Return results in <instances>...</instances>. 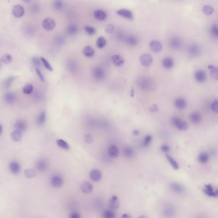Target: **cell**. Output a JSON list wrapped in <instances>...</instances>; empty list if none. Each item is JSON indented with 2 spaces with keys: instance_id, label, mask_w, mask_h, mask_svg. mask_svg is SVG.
<instances>
[{
  "instance_id": "cell-53",
  "label": "cell",
  "mask_w": 218,
  "mask_h": 218,
  "mask_svg": "<svg viewBox=\"0 0 218 218\" xmlns=\"http://www.w3.org/2000/svg\"><path fill=\"white\" fill-rule=\"evenodd\" d=\"M114 28V26L113 25H112V24H109V25H107L106 26L105 30L107 33H111L113 32Z\"/></svg>"
},
{
  "instance_id": "cell-43",
  "label": "cell",
  "mask_w": 218,
  "mask_h": 218,
  "mask_svg": "<svg viewBox=\"0 0 218 218\" xmlns=\"http://www.w3.org/2000/svg\"><path fill=\"white\" fill-rule=\"evenodd\" d=\"M210 33L211 35L215 38H217L218 36V28L217 25H213L210 28Z\"/></svg>"
},
{
  "instance_id": "cell-42",
  "label": "cell",
  "mask_w": 218,
  "mask_h": 218,
  "mask_svg": "<svg viewBox=\"0 0 218 218\" xmlns=\"http://www.w3.org/2000/svg\"><path fill=\"white\" fill-rule=\"evenodd\" d=\"M78 30L77 26L74 25H72L69 26L67 29V33L70 35H76L78 32Z\"/></svg>"
},
{
  "instance_id": "cell-29",
  "label": "cell",
  "mask_w": 218,
  "mask_h": 218,
  "mask_svg": "<svg viewBox=\"0 0 218 218\" xmlns=\"http://www.w3.org/2000/svg\"><path fill=\"white\" fill-rule=\"evenodd\" d=\"M126 44L131 46H135L138 44L139 41L138 38L135 36L130 35L126 37Z\"/></svg>"
},
{
  "instance_id": "cell-38",
  "label": "cell",
  "mask_w": 218,
  "mask_h": 218,
  "mask_svg": "<svg viewBox=\"0 0 218 218\" xmlns=\"http://www.w3.org/2000/svg\"><path fill=\"white\" fill-rule=\"evenodd\" d=\"M57 145L59 146L60 148L65 150H69L70 149V146L69 144L65 141L62 139H59L57 140L56 141Z\"/></svg>"
},
{
  "instance_id": "cell-22",
  "label": "cell",
  "mask_w": 218,
  "mask_h": 218,
  "mask_svg": "<svg viewBox=\"0 0 218 218\" xmlns=\"http://www.w3.org/2000/svg\"><path fill=\"white\" fill-rule=\"evenodd\" d=\"M48 163L45 160H39L37 162V169L40 172H44L46 171L48 167Z\"/></svg>"
},
{
  "instance_id": "cell-54",
  "label": "cell",
  "mask_w": 218,
  "mask_h": 218,
  "mask_svg": "<svg viewBox=\"0 0 218 218\" xmlns=\"http://www.w3.org/2000/svg\"><path fill=\"white\" fill-rule=\"evenodd\" d=\"M55 42L58 45H62L64 43V40L62 37L59 36L55 38Z\"/></svg>"
},
{
  "instance_id": "cell-19",
  "label": "cell",
  "mask_w": 218,
  "mask_h": 218,
  "mask_svg": "<svg viewBox=\"0 0 218 218\" xmlns=\"http://www.w3.org/2000/svg\"><path fill=\"white\" fill-rule=\"evenodd\" d=\"M175 106L176 107L179 109H183L187 107V101L183 98H178L175 101Z\"/></svg>"
},
{
  "instance_id": "cell-44",
  "label": "cell",
  "mask_w": 218,
  "mask_h": 218,
  "mask_svg": "<svg viewBox=\"0 0 218 218\" xmlns=\"http://www.w3.org/2000/svg\"><path fill=\"white\" fill-rule=\"evenodd\" d=\"M64 7V3L62 1H55L53 3V7L57 10H62Z\"/></svg>"
},
{
  "instance_id": "cell-21",
  "label": "cell",
  "mask_w": 218,
  "mask_h": 218,
  "mask_svg": "<svg viewBox=\"0 0 218 218\" xmlns=\"http://www.w3.org/2000/svg\"><path fill=\"white\" fill-rule=\"evenodd\" d=\"M170 187L172 191L177 193H182L185 191L184 187L182 185L177 183H172L170 185Z\"/></svg>"
},
{
  "instance_id": "cell-24",
  "label": "cell",
  "mask_w": 218,
  "mask_h": 218,
  "mask_svg": "<svg viewBox=\"0 0 218 218\" xmlns=\"http://www.w3.org/2000/svg\"><path fill=\"white\" fill-rule=\"evenodd\" d=\"M162 64L163 67L165 69H171L174 66V60L170 57H166L162 60Z\"/></svg>"
},
{
  "instance_id": "cell-47",
  "label": "cell",
  "mask_w": 218,
  "mask_h": 218,
  "mask_svg": "<svg viewBox=\"0 0 218 218\" xmlns=\"http://www.w3.org/2000/svg\"><path fill=\"white\" fill-rule=\"evenodd\" d=\"M25 175L27 178H32L36 176V173L33 169H26L25 172Z\"/></svg>"
},
{
  "instance_id": "cell-31",
  "label": "cell",
  "mask_w": 218,
  "mask_h": 218,
  "mask_svg": "<svg viewBox=\"0 0 218 218\" xmlns=\"http://www.w3.org/2000/svg\"><path fill=\"white\" fill-rule=\"evenodd\" d=\"M46 113L45 111H42L39 114L37 119V123L39 126H42L45 122L46 120Z\"/></svg>"
},
{
  "instance_id": "cell-12",
  "label": "cell",
  "mask_w": 218,
  "mask_h": 218,
  "mask_svg": "<svg viewBox=\"0 0 218 218\" xmlns=\"http://www.w3.org/2000/svg\"><path fill=\"white\" fill-rule=\"evenodd\" d=\"M150 47L152 52L158 53L161 51L162 46L161 43L157 40H152L150 44Z\"/></svg>"
},
{
  "instance_id": "cell-25",
  "label": "cell",
  "mask_w": 218,
  "mask_h": 218,
  "mask_svg": "<svg viewBox=\"0 0 218 218\" xmlns=\"http://www.w3.org/2000/svg\"><path fill=\"white\" fill-rule=\"evenodd\" d=\"M94 15L95 18L99 21L105 20L107 16L105 12L101 10H97L95 11Z\"/></svg>"
},
{
  "instance_id": "cell-62",
  "label": "cell",
  "mask_w": 218,
  "mask_h": 218,
  "mask_svg": "<svg viewBox=\"0 0 218 218\" xmlns=\"http://www.w3.org/2000/svg\"><path fill=\"white\" fill-rule=\"evenodd\" d=\"M138 218H148L146 216H145V215H140V216H139V217H138Z\"/></svg>"
},
{
  "instance_id": "cell-15",
  "label": "cell",
  "mask_w": 218,
  "mask_h": 218,
  "mask_svg": "<svg viewBox=\"0 0 218 218\" xmlns=\"http://www.w3.org/2000/svg\"><path fill=\"white\" fill-rule=\"evenodd\" d=\"M90 177L94 182H98L101 180L102 174L101 171L97 169H93L90 174Z\"/></svg>"
},
{
  "instance_id": "cell-64",
  "label": "cell",
  "mask_w": 218,
  "mask_h": 218,
  "mask_svg": "<svg viewBox=\"0 0 218 218\" xmlns=\"http://www.w3.org/2000/svg\"><path fill=\"white\" fill-rule=\"evenodd\" d=\"M25 1L26 2H27V3L29 2L30 1Z\"/></svg>"
},
{
  "instance_id": "cell-60",
  "label": "cell",
  "mask_w": 218,
  "mask_h": 218,
  "mask_svg": "<svg viewBox=\"0 0 218 218\" xmlns=\"http://www.w3.org/2000/svg\"><path fill=\"white\" fill-rule=\"evenodd\" d=\"M121 218H132L131 216L130 215V214H127V213H125L122 215V216L121 217Z\"/></svg>"
},
{
  "instance_id": "cell-37",
  "label": "cell",
  "mask_w": 218,
  "mask_h": 218,
  "mask_svg": "<svg viewBox=\"0 0 218 218\" xmlns=\"http://www.w3.org/2000/svg\"><path fill=\"white\" fill-rule=\"evenodd\" d=\"M11 137L14 141H19L21 140L22 138V134L20 132L15 130L12 133Z\"/></svg>"
},
{
  "instance_id": "cell-40",
  "label": "cell",
  "mask_w": 218,
  "mask_h": 218,
  "mask_svg": "<svg viewBox=\"0 0 218 218\" xmlns=\"http://www.w3.org/2000/svg\"><path fill=\"white\" fill-rule=\"evenodd\" d=\"M1 62L5 64H10L12 61V57L10 54H5L2 57Z\"/></svg>"
},
{
  "instance_id": "cell-11",
  "label": "cell",
  "mask_w": 218,
  "mask_h": 218,
  "mask_svg": "<svg viewBox=\"0 0 218 218\" xmlns=\"http://www.w3.org/2000/svg\"><path fill=\"white\" fill-rule=\"evenodd\" d=\"M25 9L21 5H15L12 8V14L16 18H21L25 14Z\"/></svg>"
},
{
  "instance_id": "cell-46",
  "label": "cell",
  "mask_w": 218,
  "mask_h": 218,
  "mask_svg": "<svg viewBox=\"0 0 218 218\" xmlns=\"http://www.w3.org/2000/svg\"><path fill=\"white\" fill-rule=\"evenodd\" d=\"M33 90V87L31 84H27L23 88V92L25 94H29L32 93Z\"/></svg>"
},
{
  "instance_id": "cell-5",
  "label": "cell",
  "mask_w": 218,
  "mask_h": 218,
  "mask_svg": "<svg viewBox=\"0 0 218 218\" xmlns=\"http://www.w3.org/2000/svg\"><path fill=\"white\" fill-rule=\"evenodd\" d=\"M163 214L165 218H174L176 214V210L172 205H167L163 209Z\"/></svg>"
},
{
  "instance_id": "cell-52",
  "label": "cell",
  "mask_w": 218,
  "mask_h": 218,
  "mask_svg": "<svg viewBox=\"0 0 218 218\" xmlns=\"http://www.w3.org/2000/svg\"><path fill=\"white\" fill-rule=\"evenodd\" d=\"M84 141L85 142L87 143V144H90L92 143V141H93V138L91 134H86L84 136Z\"/></svg>"
},
{
  "instance_id": "cell-4",
  "label": "cell",
  "mask_w": 218,
  "mask_h": 218,
  "mask_svg": "<svg viewBox=\"0 0 218 218\" xmlns=\"http://www.w3.org/2000/svg\"><path fill=\"white\" fill-rule=\"evenodd\" d=\"M187 51V53L191 57H197L200 54L201 48L197 44H191L188 46Z\"/></svg>"
},
{
  "instance_id": "cell-45",
  "label": "cell",
  "mask_w": 218,
  "mask_h": 218,
  "mask_svg": "<svg viewBox=\"0 0 218 218\" xmlns=\"http://www.w3.org/2000/svg\"><path fill=\"white\" fill-rule=\"evenodd\" d=\"M84 30L90 36L94 35L96 33V29L91 26H85L84 27Z\"/></svg>"
},
{
  "instance_id": "cell-2",
  "label": "cell",
  "mask_w": 218,
  "mask_h": 218,
  "mask_svg": "<svg viewBox=\"0 0 218 218\" xmlns=\"http://www.w3.org/2000/svg\"><path fill=\"white\" fill-rule=\"evenodd\" d=\"M172 124L179 131H185L188 129V123L177 116H174L171 119Z\"/></svg>"
},
{
  "instance_id": "cell-6",
  "label": "cell",
  "mask_w": 218,
  "mask_h": 218,
  "mask_svg": "<svg viewBox=\"0 0 218 218\" xmlns=\"http://www.w3.org/2000/svg\"><path fill=\"white\" fill-rule=\"evenodd\" d=\"M140 62L143 66L148 67L150 66L152 62V57L150 54L144 53L140 57Z\"/></svg>"
},
{
  "instance_id": "cell-39",
  "label": "cell",
  "mask_w": 218,
  "mask_h": 218,
  "mask_svg": "<svg viewBox=\"0 0 218 218\" xmlns=\"http://www.w3.org/2000/svg\"><path fill=\"white\" fill-rule=\"evenodd\" d=\"M202 11L205 15L210 16L213 13L214 9L210 5H206L203 7Z\"/></svg>"
},
{
  "instance_id": "cell-28",
  "label": "cell",
  "mask_w": 218,
  "mask_h": 218,
  "mask_svg": "<svg viewBox=\"0 0 218 218\" xmlns=\"http://www.w3.org/2000/svg\"><path fill=\"white\" fill-rule=\"evenodd\" d=\"M123 153L124 156L127 158H131L134 156L135 152L131 147L126 146L123 150Z\"/></svg>"
},
{
  "instance_id": "cell-57",
  "label": "cell",
  "mask_w": 218,
  "mask_h": 218,
  "mask_svg": "<svg viewBox=\"0 0 218 218\" xmlns=\"http://www.w3.org/2000/svg\"><path fill=\"white\" fill-rule=\"evenodd\" d=\"M36 72L37 74L39 76V78L42 81L44 82V76L42 75V72H41V71L38 69H36Z\"/></svg>"
},
{
  "instance_id": "cell-49",
  "label": "cell",
  "mask_w": 218,
  "mask_h": 218,
  "mask_svg": "<svg viewBox=\"0 0 218 218\" xmlns=\"http://www.w3.org/2000/svg\"><path fill=\"white\" fill-rule=\"evenodd\" d=\"M14 80V77L13 76H11L8 78L4 82V87L5 89H8L10 87Z\"/></svg>"
},
{
  "instance_id": "cell-17",
  "label": "cell",
  "mask_w": 218,
  "mask_h": 218,
  "mask_svg": "<svg viewBox=\"0 0 218 218\" xmlns=\"http://www.w3.org/2000/svg\"><path fill=\"white\" fill-rule=\"evenodd\" d=\"M108 153L112 158H116L119 154V149L116 145L112 144L109 146L108 149Z\"/></svg>"
},
{
  "instance_id": "cell-56",
  "label": "cell",
  "mask_w": 218,
  "mask_h": 218,
  "mask_svg": "<svg viewBox=\"0 0 218 218\" xmlns=\"http://www.w3.org/2000/svg\"><path fill=\"white\" fill-rule=\"evenodd\" d=\"M161 150L162 151L165 152H167L170 150V148L168 145L167 144H164L161 147Z\"/></svg>"
},
{
  "instance_id": "cell-61",
  "label": "cell",
  "mask_w": 218,
  "mask_h": 218,
  "mask_svg": "<svg viewBox=\"0 0 218 218\" xmlns=\"http://www.w3.org/2000/svg\"><path fill=\"white\" fill-rule=\"evenodd\" d=\"M139 131L138 130H134L133 131V134L134 135H138L139 134Z\"/></svg>"
},
{
  "instance_id": "cell-13",
  "label": "cell",
  "mask_w": 218,
  "mask_h": 218,
  "mask_svg": "<svg viewBox=\"0 0 218 218\" xmlns=\"http://www.w3.org/2000/svg\"><path fill=\"white\" fill-rule=\"evenodd\" d=\"M51 184L55 188H59L63 185L64 183L63 179L59 175H55L52 177L51 179Z\"/></svg>"
},
{
  "instance_id": "cell-59",
  "label": "cell",
  "mask_w": 218,
  "mask_h": 218,
  "mask_svg": "<svg viewBox=\"0 0 218 218\" xmlns=\"http://www.w3.org/2000/svg\"><path fill=\"white\" fill-rule=\"evenodd\" d=\"M33 62L34 64H35L36 66H39L41 64V62H40V60L38 59L37 57H34L33 58Z\"/></svg>"
},
{
  "instance_id": "cell-26",
  "label": "cell",
  "mask_w": 218,
  "mask_h": 218,
  "mask_svg": "<svg viewBox=\"0 0 218 218\" xmlns=\"http://www.w3.org/2000/svg\"><path fill=\"white\" fill-rule=\"evenodd\" d=\"M10 170L13 174H17L19 173L21 170V167L19 164L16 161H12L10 163L9 165Z\"/></svg>"
},
{
  "instance_id": "cell-36",
  "label": "cell",
  "mask_w": 218,
  "mask_h": 218,
  "mask_svg": "<svg viewBox=\"0 0 218 218\" xmlns=\"http://www.w3.org/2000/svg\"><path fill=\"white\" fill-rule=\"evenodd\" d=\"M166 158L168 161L169 163L172 167L175 169H178L179 168V165L178 163L177 162L176 160L173 158L171 156L169 155H166Z\"/></svg>"
},
{
  "instance_id": "cell-32",
  "label": "cell",
  "mask_w": 218,
  "mask_h": 218,
  "mask_svg": "<svg viewBox=\"0 0 218 218\" xmlns=\"http://www.w3.org/2000/svg\"><path fill=\"white\" fill-rule=\"evenodd\" d=\"M210 70V75L213 79L217 80L218 79V70L217 67L213 65H209L208 67Z\"/></svg>"
},
{
  "instance_id": "cell-34",
  "label": "cell",
  "mask_w": 218,
  "mask_h": 218,
  "mask_svg": "<svg viewBox=\"0 0 218 218\" xmlns=\"http://www.w3.org/2000/svg\"><path fill=\"white\" fill-rule=\"evenodd\" d=\"M4 98L7 103L12 104L16 100V96L12 92H7L4 95Z\"/></svg>"
},
{
  "instance_id": "cell-33",
  "label": "cell",
  "mask_w": 218,
  "mask_h": 218,
  "mask_svg": "<svg viewBox=\"0 0 218 218\" xmlns=\"http://www.w3.org/2000/svg\"><path fill=\"white\" fill-rule=\"evenodd\" d=\"M209 155L206 152H202L198 156V160L202 164H206L208 162Z\"/></svg>"
},
{
  "instance_id": "cell-20",
  "label": "cell",
  "mask_w": 218,
  "mask_h": 218,
  "mask_svg": "<svg viewBox=\"0 0 218 218\" xmlns=\"http://www.w3.org/2000/svg\"><path fill=\"white\" fill-rule=\"evenodd\" d=\"M81 189L82 192L84 193H90L93 190V186L89 182H84L81 185Z\"/></svg>"
},
{
  "instance_id": "cell-48",
  "label": "cell",
  "mask_w": 218,
  "mask_h": 218,
  "mask_svg": "<svg viewBox=\"0 0 218 218\" xmlns=\"http://www.w3.org/2000/svg\"><path fill=\"white\" fill-rule=\"evenodd\" d=\"M152 136L151 135H147L145 136L143 141V145L144 147H147L150 144L152 140Z\"/></svg>"
},
{
  "instance_id": "cell-35",
  "label": "cell",
  "mask_w": 218,
  "mask_h": 218,
  "mask_svg": "<svg viewBox=\"0 0 218 218\" xmlns=\"http://www.w3.org/2000/svg\"><path fill=\"white\" fill-rule=\"evenodd\" d=\"M102 218H116V214L113 210H106L102 213Z\"/></svg>"
},
{
  "instance_id": "cell-58",
  "label": "cell",
  "mask_w": 218,
  "mask_h": 218,
  "mask_svg": "<svg viewBox=\"0 0 218 218\" xmlns=\"http://www.w3.org/2000/svg\"><path fill=\"white\" fill-rule=\"evenodd\" d=\"M159 107L157 105H152V106L150 107V111L151 112H156L158 110Z\"/></svg>"
},
{
  "instance_id": "cell-50",
  "label": "cell",
  "mask_w": 218,
  "mask_h": 218,
  "mask_svg": "<svg viewBox=\"0 0 218 218\" xmlns=\"http://www.w3.org/2000/svg\"><path fill=\"white\" fill-rule=\"evenodd\" d=\"M41 60L44 65L45 67L46 68L47 70L51 71H52L53 70V67H52L50 64L49 63V62L46 59H45V58H43V57H41Z\"/></svg>"
},
{
  "instance_id": "cell-23",
  "label": "cell",
  "mask_w": 218,
  "mask_h": 218,
  "mask_svg": "<svg viewBox=\"0 0 218 218\" xmlns=\"http://www.w3.org/2000/svg\"><path fill=\"white\" fill-rule=\"evenodd\" d=\"M27 124L23 120H18L17 121L14 125V127L16 131H18L20 132L24 131L27 128Z\"/></svg>"
},
{
  "instance_id": "cell-1",
  "label": "cell",
  "mask_w": 218,
  "mask_h": 218,
  "mask_svg": "<svg viewBox=\"0 0 218 218\" xmlns=\"http://www.w3.org/2000/svg\"><path fill=\"white\" fill-rule=\"evenodd\" d=\"M138 87L144 91L149 90L152 87V82L149 78L146 77H140L137 81Z\"/></svg>"
},
{
  "instance_id": "cell-9",
  "label": "cell",
  "mask_w": 218,
  "mask_h": 218,
  "mask_svg": "<svg viewBox=\"0 0 218 218\" xmlns=\"http://www.w3.org/2000/svg\"><path fill=\"white\" fill-rule=\"evenodd\" d=\"M194 78L197 82L202 83L204 82L207 79V74L202 70H198L195 72Z\"/></svg>"
},
{
  "instance_id": "cell-41",
  "label": "cell",
  "mask_w": 218,
  "mask_h": 218,
  "mask_svg": "<svg viewBox=\"0 0 218 218\" xmlns=\"http://www.w3.org/2000/svg\"><path fill=\"white\" fill-rule=\"evenodd\" d=\"M106 44V40L103 37H99L96 41L97 46L99 49H102L105 46Z\"/></svg>"
},
{
  "instance_id": "cell-18",
  "label": "cell",
  "mask_w": 218,
  "mask_h": 218,
  "mask_svg": "<svg viewBox=\"0 0 218 218\" xmlns=\"http://www.w3.org/2000/svg\"><path fill=\"white\" fill-rule=\"evenodd\" d=\"M111 61L115 66H122L124 62V58L121 55H113L111 57Z\"/></svg>"
},
{
  "instance_id": "cell-55",
  "label": "cell",
  "mask_w": 218,
  "mask_h": 218,
  "mask_svg": "<svg viewBox=\"0 0 218 218\" xmlns=\"http://www.w3.org/2000/svg\"><path fill=\"white\" fill-rule=\"evenodd\" d=\"M69 218H81V216L78 213L73 212L70 214Z\"/></svg>"
},
{
  "instance_id": "cell-3",
  "label": "cell",
  "mask_w": 218,
  "mask_h": 218,
  "mask_svg": "<svg viewBox=\"0 0 218 218\" xmlns=\"http://www.w3.org/2000/svg\"><path fill=\"white\" fill-rule=\"evenodd\" d=\"M169 45L171 49L174 50H178L182 47V42L179 38L173 37L169 39Z\"/></svg>"
},
{
  "instance_id": "cell-27",
  "label": "cell",
  "mask_w": 218,
  "mask_h": 218,
  "mask_svg": "<svg viewBox=\"0 0 218 218\" xmlns=\"http://www.w3.org/2000/svg\"><path fill=\"white\" fill-rule=\"evenodd\" d=\"M190 120L193 123L198 124L200 123L202 120L201 115L197 112H193L190 115Z\"/></svg>"
},
{
  "instance_id": "cell-8",
  "label": "cell",
  "mask_w": 218,
  "mask_h": 218,
  "mask_svg": "<svg viewBox=\"0 0 218 218\" xmlns=\"http://www.w3.org/2000/svg\"><path fill=\"white\" fill-rule=\"evenodd\" d=\"M203 191L207 195L211 197H216L218 196V190H214L213 187L210 184L205 185Z\"/></svg>"
},
{
  "instance_id": "cell-16",
  "label": "cell",
  "mask_w": 218,
  "mask_h": 218,
  "mask_svg": "<svg viewBox=\"0 0 218 218\" xmlns=\"http://www.w3.org/2000/svg\"><path fill=\"white\" fill-rule=\"evenodd\" d=\"M120 202L118 198L116 195L112 196L109 199V206L112 210H116L119 208Z\"/></svg>"
},
{
  "instance_id": "cell-63",
  "label": "cell",
  "mask_w": 218,
  "mask_h": 218,
  "mask_svg": "<svg viewBox=\"0 0 218 218\" xmlns=\"http://www.w3.org/2000/svg\"><path fill=\"white\" fill-rule=\"evenodd\" d=\"M2 131V126H1V124H0V134L1 133Z\"/></svg>"
},
{
  "instance_id": "cell-7",
  "label": "cell",
  "mask_w": 218,
  "mask_h": 218,
  "mask_svg": "<svg viewBox=\"0 0 218 218\" xmlns=\"http://www.w3.org/2000/svg\"><path fill=\"white\" fill-rule=\"evenodd\" d=\"M42 26L46 30H51L55 27V22L53 19L47 18L43 21Z\"/></svg>"
},
{
  "instance_id": "cell-10",
  "label": "cell",
  "mask_w": 218,
  "mask_h": 218,
  "mask_svg": "<svg viewBox=\"0 0 218 218\" xmlns=\"http://www.w3.org/2000/svg\"><path fill=\"white\" fill-rule=\"evenodd\" d=\"M116 13L121 16L127 19L132 20L133 19V16L131 11L125 9H122L117 11Z\"/></svg>"
},
{
  "instance_id": "cell-30",
  "label": "cell",
  "mask_w": 218,
  "mask_h": 218,
  "mask_svg": "<svg viewBox=\"0 0 218 218\" xmlns=\"http://www.w3.org/2000/svg\"><path fill=\"white\" fill-rule=\"evenodd\" d=\"M83 54L86 57H92L94 55L95 51L91 46H85L83 49Z\"/></svg>"
},
{
  "instance_id": "cell-14",
  "label": "cell",
  "mask_w": 218,
  "mask_h": 218,
  "mask_svg": "<svg viewBox=\"0 0 218 218\" xmlns=\"http://www.w3.org/2000/svg\"><path fill=\"white\" fill-rule=\"evenodd\" d=\"M93 75L94 78L98 80H101L105 78V71L102 68L98 67H96L93 70Z\"/></svg>"
},
{
  "instance_id": "cell-51",
  "label": "cell",
  "mask_w": 218,
  "mask_h": 218,
  "mask_svg": "<svg viewBox=\"0 0 218 218\" xmlns=\"http://www.w3.org/2000/svg\"><path fill=\"white\" fill-rule=\"evenodd\" d=\"M211 109L214 113H217L218 112V101L217 100H215L211 105Z\"/></svg>"
}]
</instances>
